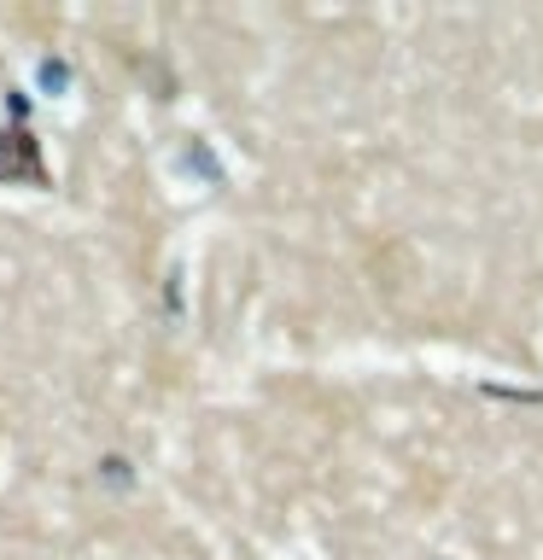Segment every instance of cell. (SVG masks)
<instances>
[{
    "instance_id": "1",
    "label": "cell",
    "mask_w": 543,
    "mask_h": 560,
    "mask_svg": "<svg viewBox=\"0 0 543 560\" xmlns=\"http://www.w3.org/2000/svg\"><path fill=\"white\" fill-rule=\"evenodd\" d=\"M30 175H42L35 147L24 135H7V140H0V182H30Z\"/></svg>"
},
{
    "instance_id": "2",
    "label": "cell",
    "mask_w": 543,
    "mask_h": 560,
    "mask_svg": "<svg viewBox=\"0 0 543 560\" xmlns=\"http://www.w3.org/2000/svg\"><path fill=\"white\" fill-rule=\"evenodd\" d=\"M100 479L112 485V490H129V485H135V472H129V455H105V462H100Z\"/></svg>"
},
{
    "instance_id": "3",
    "label": "cell",
    "mask_w": 543,
    "mask_h": 560,
    "mask_svg": "<svg viewBox=\"0 0 543 560\" xmlns=\"http://www.w3.org/2000/svg\"><path fill=\"white\" fill-rule=\"evenodd\" d=\"M42 77H47L53 94H59V88H65V65H53V59H47V65H42Z\"/></svg>"
}]
</instances>
